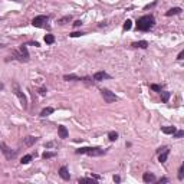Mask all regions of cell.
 <instances>
[{
  "mask_svg": "<svg viewBox=\"0 0 184 184\" xmlns=\"http://www.w3.org/2000/svg\"><path fill=\"white\" fill-rule=\"evenodd\" d=\"M154 25H155L154 16H152V14H145V16H141V17L137 20L135 28H137V30L148 32V30H151V29L154 28Z\"/></svg>",
  "mask_w": 184,
  "mask_h": 184,
  "instance_id": "cell-1",
  "label": "cell"
},
{
  "mask_svg": "<svg viewBox=\"0 0 184 184\" xmlns=\"http://www.w3.org/2000/svg\"><path fill=\"white\" fill-rule=\"evenodd\" d=\"M107 151L102 150L99 147H82V148H78L75 150V154H86V155H91V157H101L104 155Z\"/></svg>",
  "mask_w": 184,
  "mask_h": 184,
  "instance_id": "cell-2",
  "label": "cell"
},
{
  "mask_svg": "<svg viewBox=\"0 0 184 184\" xmlns=\"http://www.w3.org/2000/svg\"><path fill=\"white\" fill-rule=\"evenodd\" d=\"M13 59H17L19 62H29V52L26 45H20L19 50L13 52Z\"/></svg>",
  "mask_w": 184,
  "mask_h": 184,
  "instance_id": "cell-3",
  "label": "cell"
},
{
  "mask_svg": "<svg viewBox=\"0 0 184 184\" xmlns=\"http://www.w3.org/2000/svg\"><path fill=\"white\" fill-rule=\"evenodd\" d=\"M13 89H14V95L19 98L22 107H23L25 110H28V98H26V95L22 92V89H20V86H19L17 82H13Z\"/></svg>",
  "mask_w": 184,
  "mask_h": 184,
  "instance_id": "cell-4",
  "label": "cell"
},
{
  "mask_svg": "<svg viewBox=\"0 0 184 184\" xmlns=\"http://www.w3.org/2000/svg\"><path fill=\"white\" fill-rule=\"evenodd\" d=\"M101 95H102V98H104V101L107 102V104H112V102H115V101H118V98H116V95L114 94V92H111L110 89H101Z\"/></svg>",
  "mask_w": 184,
  "mask_h": 184,
  "instance_id": "cell-5",
  "label": "cell"
},
{
  "mask_svg": "<svg viewBox=\"0 0 184 184\" xmlns=\"http://www.w3.org/2000/svg\"><path fill=\"white\" fill-rule=\"evenodd\" d=\"M48 20H49V16L39 14V16H36V17L32 20V25H33L35 28H45L46 23H48Z\"/></svg>",
  "mask_w": 184,
  "mask_h": 184,
  "instance_id": "cell-6",
  "label": "cell"
},
{
  "mask_svg": "<svg viewBox=\"0 0 184 184\" xmlns=\"http://www.w3.org/2000/svg\"><path fill=\"white\" fill-rule=\"evenodd\" d=\"M157 154H158V161H160L161 164H164V163L167 161L168 155H170V148H168V147H164L163 150H161V151H158Z\"/></svg>",
  "mask_w": 184,
  "mask_h": 184,
  "instance_id": "cell-7",
  "label": "cell"
},
{
  "mask_svg": "<svg viewBox=\"0 0 184 184\" xmlns=\"http://www.w3.org/2000/svg\"><path fill=\"white\" fill-rule=\"evenodd\" d=\"M104 79H111V75H108L105 71H98V72H95V75H94V81H95V82H101V81H104Z\"/></svg>",
  "mask_w": 184,
  "mask_h": 184,
  "instance_id": "cell-8",
  "label": "cell"
},
{
  "mask_svg": "<svg viewBox=\"0 0 184 184\" xmlns=\"http://www.w3.org/2000/svg\"><path fill=\"white\" fill-rule=\"evenodd\" d=\"M59 176H61V178L65 180V181H69V180H71V174H69V171H68V168H66L65 165H62V167L59 168Z\"/></svg>",
  "mask_w": 184,
  "mask_h": 184,
  "instance_id": "cell-9",
  "label": "cell"
},
{
  "mask_svg": "<svg viewBox=\"0 0 184 184\" xmlns=\"http://www.w3.org/2000/svg\"><path fill=\"white\" fill-rule=\"evenodd\" d=\"M1 147H3V150H1V151L4 152V155H6V158H7V160H12V158H13V157H14V155L17 154V150L12 151L10 148H7L6 145H1Z\"/></svg>",
  "mask_w": 184,
  "mask_h": 184,
  "instance_id": "cell-10",
  "label": "cell"
},
{
  "mask_svg": "<svg viewBox=\"0 0 184 184\" xmlns=\"http://www.w3.org/2000/svg\"><path fill=\"white\" fill-rule=\"evenodd\" d=\"M58 134H59V138H62V140H65V138L69 137V132H68L66 127H63V125H59L58 127Z\"/></svg>",
  "mask_w": 184,
  "mask_h": 184,
  "instance_id": "cell-11",
  "label": "cell"
},
{
  "mask_svg": "<svg viewBox=\"0 0 184 184\" xmlns=\"http://www.w3.org/2000/svg\"><path fill=\"white\" fill-rule=\"evenodd\" d=\"M143 180H144V183H155V181H157L155 176H154L152 173H148V171L143 174Z\"/></svg>",
  "mask_w": 184,
  "mask_h": 184,
  "instance_id": "cell-12",
  "label": "cell"
},
{
  "mask_svg": "<svg viewBox=\"0 0 184 184\" xmlns=\"http://www.w3.org/2000/svg\"><path fill=\"white\" fill-rule=\"evenodd\" d=\"M132 48H135V49H147L148 48V42L147 40H138V42H134L132 45H131Z\"/></svg>",
  "mask_w": 184,
  "mask_h": 184,
  "instance_id": "cell-13",
  "label": "cell"
},
{
  "mask_svg": "<svg viewBox=\"0 0 184 184\" xmlns=\"http://www.w3.org/2000/svg\"><path fill=\"white\" fill-rule=\"evenodd\" d=\"M36 141H37V138H36V137H32V135H29V137H25V138H23V144H25L26 147L33 145Z\"/></svg>",
  "mask_w": 184,
  "mask_h": 184,
  "instance_id": "cell-14",
  "label": "cell"
},
{
  "mask_svg": "<svg viewBox=\"0 0 184 184\" xmlns=\"http://www.w3.org/2000/svg\"><path fill=\"white\" fill-rule=\"evenodd\" d=\"M53 112H55V108H52V107H46V108H43V110L40 111V116L45 118V116H49V115L53 114Z\"/></svg>",
  "mask_w": 184,
  "mask_h": 184,
  "instance_id": "cell-15",
  "label": "cell"
},
{
  "mask_svg": "<svg viewBox=\"0 0 184 184\" xmlns=\"http://www.w3.org/2000/svg\"><path fill=\"white\" fill-rule=\"evenodd\" d=\"M181 13V7H173V9H170V10H167L165 12V16H176V14H180Z\"/></svg>",
  "mask_w": 184,
  "mask_h": 184,
  "instance_id": "cell-16",
  "label": "cell"
},
{
  "mask_svg": "<svg viewBox=\"0 0 184 184\" xmlns=\"http://www.w3.org/2000/svg\"><path fill=\"white\" fill-rule=\"evenodd\" d=\"M160 95H161V101H163L164 104H167L168 99H170V96H171V92H168V91H161Z\"/></svg>",
  "mask_w": 184,
  "mask_h": 184,
  "instance_id": "cell-17",
  "label": "cell"
},
{
  "mask_svg": "<svg viewBox=\"0 0 184 184\" xmlns=\"http://www.w3.org/2000/svg\"><path fill=\"white\" fill-rule=\"evenodd\" d=\"M161 131L164 132V134H168V135H173L176 131H177V128L176 127H161Z\"/></svg>",
  "mask_w": 184,
  "mask_h": 184,
  "instance_id": "cell-18",
  "label": "cell"
},
{
  "mask_svg": "<svg viewBox=\"0 0 184 184\" xmlns=\"http://www.w3.org/2000/svg\"><path fill=\"white\" fill-rule=\"evenodd\" d=\"M53 157H56V151H45L42 154L43 160H49V158H53Z\"/></svg>",
  "mask_w": 184,
  "mask_h": 184,
  "instance_id": "cell-19",
  "label": "cell"
},
{
  "mask_svg": "<svg viewBox=\"0 0 184 184\" xmlns=\"http://www.w3.org/2000/svg\"><path fill=\"white\" fill-rule=\"evenodd\" d=\"M32 160H33V155H32V154H26V155H23V157H22L20 163H22V164H29Z\"/></svg>",
  "mask_w": 184,
  "mask_h": 184,
  "instance_id": "cell-20",
  "label": "cell"
},
{
  "mask_svg": "<svg viewBox=\"0 0 184 184\" xmlns=\"http://www.w3.org/2000/svg\"><path fill=\"white\" fill-rule=\"evenodd\" d=\"M78 183H89V184H95V183H96V180H95V178H92V177H91V178H88V177H82V178H79V180H78Z\"/></svg>",
  "mask_w": 184,
  "mask_h": 184,
  "instance_id": "cell-21",
  "label": "cell"
},
{
  "mask_svg": "<svg viewBox=\"0 0 184 184\" xmlns=\"http://www.w3.org/2000/svg\"><path fill=\"white\" fill-rule=\"evenodd\" d=\"M108 138H110V141H112V143L118 140V132L116 131H110L108 132Z\"/></svg>",
  "mask_w": 184,
  "mask_h": 184,
  "instance_id": "cell-22",
  "label": "cell"
},
{
  "mask_svg": "<svg viewBox=\"0 0 184 184\" xmlns=\"http://www.w3.org/2000/svg\"><path fill=\"white\" fill-rule=\"evenodd\" d=\"M63 79H65V81H82V78H79V76H76V75H65Z\"/></svg>",
  "mask_w": 184,
  "mask_h": 184,
  "instance_id": "cell-23",
  "label": "cell"
},
{
  "mask_svg": "<svg viewBox=\"0 0 184 184\" xmlns=\"http://www.w3.org/2000/svg\"><path fill=\"white\" fill-rule=\"evenodd\" d=\"M71 20H72V16L69 14V16H65V17L59 19V20H58V23H59V25H66V23H68V22H71Z\"/></svg>",
  "mask_w": 184,
  "mask_h": 184,
  "instance_id": "cell-24",
  "label": "cell"
},
{
  "mask_svg": "<svg viewBox=\"0 0 184 184\" xmlns=\"http://www.w3.org/2000/svg\"><path fill=\"white\" fill-rule=\"evenodd\" d=\"M131 28H132V22H131L130 19H127V20L124 22V26H122V29L127 32V30H131Z\"/></svg>",
  "mask_w": 184,
  "mask_h": 184,
  "instance_id": "cell-25",
  "label": "cell"
},
{
  "mask_svg": "<svg viewBox=\"0 0 184 184\" xmlns=\"http://www.w3.org/2000/svg\"><path fill=\"white\" fill-rule=\"evenodd\" d=\"M45 42H46L48 45H52V43L55 42V36H53V35H45Z\"/></svg>",
  "mask_w": 184,
  "mask_h": 184,
  "instance_id": "cell-26",
  "label": "cell"
},
{
  "mask_svg": "<svg viewBox=\"0 0 184 184\" xmlns=\"http://www.w3.org/2000/svg\"><path fill=\"white\" fill-rule=\"evenodd\" d=\"M177 178H178V180H183V178H184V164H181V165H180V168H178Z\"/></svg>",
  "mask_w": 184,
  "mask_h": 184,
  "instance_id": "cell-27",
  "label": "cell"
},
{
  "mask_svg": "<svg viewBox=\"0 0 184 184\" xmlns=\"http://www.w3.org/2000/svg\"><path fill=\"white\" fill-rule=\"evenodd\" d=\"M150 88H151L152 91H155V92H158V94H160V92L163 91V88H161L160 85H157V83H151V85H150Z\"/></svg>",
  "mask_w": 184,
  "mask_h": 184,
  "instance_id": "cell-28",
  "label": "cell"
},
{
  "mask_svg": "<svg viewBox=\"0 0 184 184\" xmlns=\"http://www.w3.org/2000/svg\"><path fill=\"white\" fill-rule=\"evenodd\" d=\"M173 137H174V138H181V137H184V131H183V130L176 131V132L173 134Z\"/></svg>",
  "mask_w": 184,
  "mask_h": 184,
  "instance_id": "cell-29",
  "label": "cell"
},
{
  "mask_svg": "<svg viewBox=\"0 0 184 184\" xmlns=\"http://www.w3.org/2000/svg\"><path fill=\"white\" fill-rule=\"evenodd\" d=\"M83 35H85L83 32H74V33H71L69 36L71 37H79V36H83Z\"/></svg>",
  "mask_w": 184,
  "mask_h": 184,
  "instance_id": "cell-30",
  "label": "cell"
},
{
  "mask_svg": "<svg viewBox=\"0 0 184 184\" xmlns=\"http://www.w3.org/2000/svg\"><path fill=\"white\" fill-rule=\"evenodd\" d=\"M46 92H48V89H46L45 86H42V88H39V95H42V96H45V95H46Z\"/></svg>",
  "mask_w": 184,
  "mask_h": 184,
  "instance_id": "cell-31",
  "label": "cell"
},
{
  "mask_svg": "<svg viewBox=\"0 0 184 184\" xmlns=\"http://www.w3.org/2000/svg\"><path fill=\"white\" fill-rule=\"evenodd\" d=\"M82 25H83V23H82L81 20H75V22H74V26H75V28H81Z\"/></svg>",
  "mask_w": 184,
  "mask_h": 184,
  "instance_id": "cell-32",
  "label": "cell"
},
{
  "mask_svg": "<svg viewBox=\"0 0 184 184\" xmlns=\"http://www.w3.org/2000/svg\"><path fill=\"white\" fill-rule=\"evenodd\" d=\"M157 183H158V184H161V183H168V178H167V177H163V178H160Z\"/></svg>",
  "mask_w": 184,
  "mask_h": 184,
  "instance_id": "cell-33",
  "label": "cell"
},
{
  "mask_svg": "<svg viewBox=\"0 0 184 184\" xmlns=\"http://www.w3.org/2000/svg\"><path fill=\"white\" fill-rule=\"evenodd\" d=\"M177 59H178V61H183V59H184V50H181V52L178 53V56H177Z\"/></svg>",
  "mask_w": 184,
  "mask_h": 184,
  "instance_id": "cell-34",
  "label": "cell"
},
{
  "mask_svg": "<svg viewBox=\"0 0 184 184\" xmlns=\"http://www.w3.org/2000/svg\"><path fill=\"white\" fill-rule=\"evenodd\" d=\"M55 145H56L55 143H48V144H45V147L46 148H52V147H55Z\"/></svg>",
  "mask_w": 184,
  "mask_h": 184,
  "instance_id": "cell-35",
  "label": "cell"
},
{
  "mask_svg": "<svg viewBox=\"0 0 184 184\" xmlns=\"http://www.w3.org/2000/svg\"><path fill=\"white\" fill-rule=\"evenodd\" d=\"M114 181H115V183H119V181H121V177H119V176H114Z\"/></svg>",
  "mask_w": 184,
  "mask_h": 184,
  "instance_id": "cell-36",
  "label": "cell"
},
{
  "mask_svg": "<svg viewBox=\"0 0 184 184\" xmlns=\"http://www.w3.org/2000/svg\"><path fill=\"white\" fill-rule=\"evenodd\" d=\"M92 178H95V180H101V177L96 176V174H92Z\"/></svg>",
  "mask_w": 184,
  "mask_h": 184,
  "instance_id": "cell-37",
  "label": "cell"
},
{
  "mask_svg": "<svg viewBox=\"0 0 184 184\" xmlns=\"http://www.w3.org/2000/svg\"><path fill=\"white\" fill-rule=\"evenodd\" d=\"M13 1H17V3H20V1H22V0H13Z\"/></svg>",
  "mask_w": 184,
  "mask_h": 184,
  "instance_id": "cell-38",
  "label": "cell"
},
{
  "mask_svg": "<svg viewBox=\"0 0 184 184\" xmlns=\"http://www.w3.org/2000/svg\"><path fill=\"white\" fill-rule=\"evenodd\" d=\"M0 89H3V85H1V83H0Z\"/></svg>",
  "mask_w": 184,
  "mask_h": 184,
  "instance_id": "cell-39",
  "label": "cell"
},
{
  "mask_svg": "<svg viewBox=\"0 0 184 184\" xmlns=\"http://www.w3.org/2000/svg\"><path fill=\"white\" fill-rule=\"evenodd\" d=\"M0 147H1V145H0Z\"/></svg>",
  "mask_w": 184,
  "mask_h": 184,
  "instance_id": "cell-40",
  "label": "cell"
}]
</instances>
